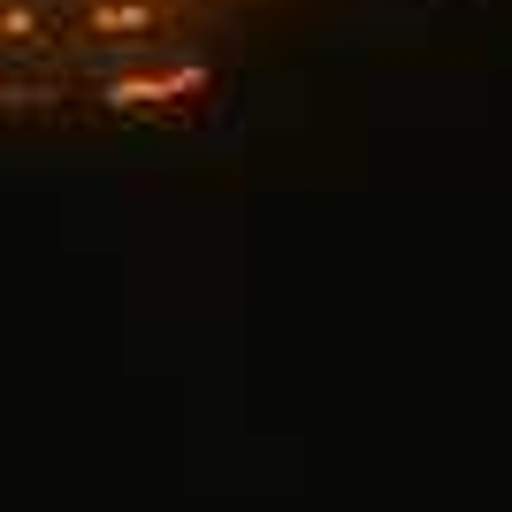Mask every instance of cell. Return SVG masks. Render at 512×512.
<instances>
[{
	"instance_id": "3",
	"label": "cell",
	"mask_w": 512,
	"mask_h": 512,
	"mask_svg": "<svg viewBox=\"0 0 512 512\" xmlns=\"http://www.w3.org/2000/svg\"><path fill=\"white\" fill-rule=\"evenodd\" d=\"M0 39H46V16L31 0H0Z\"/></svg>"
},
{
	"instance_id": "2",
	"label": "cell",
	"mask_w": 512,
	"mask_h": 512,
	"mask_svg": "<svg viewBox=\"0 0 512 512\" xmlns=\"http://www.w3.org/2000/svg\"><path fill=\"white\" fill-rule=\"evenodd\" d=\"M207 77H199L192 62L184 69H138V77H115L107 85V107H161V100H184V92H199Z\"/></svg>"
},
{
	"instance_id": "1",
	"label": "cell",
	"mask_w": 512,
	"mask_h": 512,
	"mask_svg": "<svg viewBox=\"0 0 512 512\" xmlns=\"http://www.w3.org/2000/svg\"><path fill=\"white\" fill-rule=\"evenodd\" d=\"M161 0H85L77 8V31L85 39H146V31H161Z\"/></svg>"
}]
</instances>
